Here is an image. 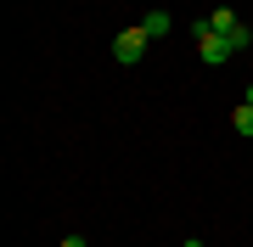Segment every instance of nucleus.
I'll use <instances>...</instances> for the list:
<instances>
[{
  "instance_id": "f03ea898",
  "label": "nucleus",
  "mask_w": 253,
  "mask_h": 247,
  "mask_svg": "<svg viewBox=\"0 0 253 247\" xmlns=\"http://www.w3.org/2000/svg\"><path fill=\"white\" fill-rule=\"evenodd\" d=\"M146 39H152V34H146L141 23H135V28H124V34L113 39V62H124V68H129V62H141V56H146Z\"/></svg>"
},
{
  "instance_id": "20e7f679",
  "label": "nucleus",
  "mask_w": 253,
  "mask_h": 247,
  "mask_svg": "<svg viewBox=\"0 0 253 247\" xmlns=\"http://www.w3.org/2000/svg\"><path fill=\"white\" fill-rule=\"evenodd\" d=\"M231 124H236V135H248V141H253V107H248V101L236 107V118H231Z\"/></svg>"
},
{
  "instance_id": "39448f33",
  "label": "nucleus",
  "mask_w": 253,
  "mask_h": 247,
  "mask_svg": "<svg viewBox=\"0 0 253 247\" xmlns=\"http://www.w3.org/2000/svg\"><path fill=\"white\" fill-rule=\"evenodd\" d=\"M62 247H84V236H68V242H62Z\"/></svg>"
},
{
  "instance_id": "423d86ee",
  "label": "nucleus",
  "mask_w": 253,
  "mask_h": 247,
  "mask_svg": "<svg viewBox=\"0 0 253 247\" xmlns=\"http://www.w3.org/2000/svg\"><path fill=\"white\" fill-rule=\"evenodd\" d=\"M242 101H248V107H253V84H248V96H242Z\"/></svg>"
},
{
  "instance_id": "f257e3e1",
  "label": "nucleus",
  "mask_w": 253,
  "mask_h": 247,
  "mask_svg": "<svg viewBox=\"0 0 253 247\" xmlns=\"http://www.w3.org/2000/svg\"><path fill=\"white\" fill-rule=\"evenodd\" d=\"M191 34H197V56H203L208 68H219V62H231V56L242 51V45H236L231 34H214V23H208V17H203V23H191Z\"/></svg>"
},
{
  "instance_id": "7ed1b4c3",
  "label": "nucleus",
  "mask_w": 253,
  "mask_h": 247,
  "mask_svg": "<svg viewBox=\"0 0 253 247\" xmlns=\"http://www.w3.org/2000/svg\"><path fill=\"white\" fill-rule=\"evenodd\" d=\"M141 28H146L152 39H158V34H169V11H146V23H141Z\"/></svg>"
},
{
  "instance_id": "0eeeda50",
  "label": "nucleus",
  "mask_w": 253,
  "mask_h": 247,
  "mask_svg": "<svg viewBox=\"0 0 253 247\" xmlns=\"http://www.w3.org/2000/svg\"><path fill=\"white\" fill-rule=\"evenodd\" d=\"M186 247H203V242H186Z\"/></svg>"
},
{
  "instance_id": "6e6552de",
  "label": "nucleus",
  "mask_w": 253,
  "mask_h": 247,
  "mask_svg": "<svg viewBox=\"0 0 253 247\" xmlns=\"http://www.w3.org/2000/svg\"><path fill=\"white\" fill-rule=\"evenodd\" d=\"M203 247H208V242H203Z\"/></svg>"
}]
</instances>
